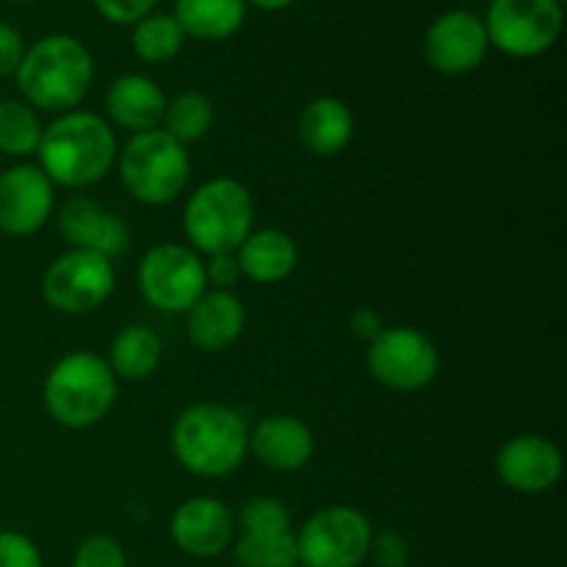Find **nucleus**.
<instances>
[{
  "label": "nucleus",
  "mask_w": 567,
  "mask_h": 567,
  "mask_svg": "<svg viewBox=\"0 0 567 567\" xmlns=\"http://www.w3.org/2000/svg\"><path fill=\"white\" fill-rule=\"evenodd\" d=\"M136 286L150 308L186 316V310L208 291L205 260L188 244H158L138 260Z\"/></svg>",
  "instance_id": "8"
},
{
  "label": "nucleus",
  "mask_w": 567,
  "mask_h": 567,
  "mask_svg": "<svg viewBox=\"0 0 567 567\" xmlns=\"http://www.w3.org/2000/svg\"><path fill=\"white\" fill-rule=\"evenodd\" d=\"M491 42L482 17L452 9L437 17L424 37V59L441 75H465L485 61Z\"/></svg>",
  "instance_id": "13"
},
{
  "label": "nucleus",
  "mask_w": 567,
  "mask_h": 567,
  "mask_svg": "<svg viewBox=\"0 0 567 567\" xmlns=\"http://www.w3.org/2000/svg\"><path fill=\"white\" fill-rule=\"evenodd\" d=\"M183 42H186V33L172 14L150 11L147 17L133 22V53L147 64H164V61L175 59L183 50Z\"/></svg>",
  "instance_id": "26"
},
{
  "label": "nucleus",
  "mask_w": 567,
  "mask_h": 567,
  "mask_svg": "<svg viewBox=\"0 0 567 567\" xmlns=\"http://www.w3.org/2000/svg\"><path fill=\"white\" fill-rule=\"evenodd\" d=\"M11 3H33V0H11Z\"/></svg>",
  "instance_id": "37"
},
{
  "label": "nucleus",
  "mask_w": 567,
  "mask_h": 567,
  "mask_svg": "<svg viewBox=\"0 0 567 567\" xmlns=\"http://www.w3.org/2000/svg\"><path fill=\"white\" fill-rule=\"evenodd\" d=\"M371 537L374 526L363 509L330 504L293 532L297 563L302 567H360L369 559Z\"/></svg>",
  "instance_id": "7"
},
{
  "label": "nucleus",
  "mask_w": 567,
  "mask_h": 567,
  "mask_svg": "<svg viewBox=\"0 0 567 567\" xmlns=\"http://www.w3.org/2000/svg\"><path fill=\"white\" fill-rule=\"evenodd\" d=\"M166 109V94L153 78L142 75V72H127L120 75L105 92V111L109 120L116 127L133 133L155 131L161 127Z\"/></svg>",
  "instance_id": "19"
},
{
  "label": "nucleus",
  "mask_w": 567,
  "mask_h": 567,
  "mask_svg": "<svg viewBox=\"0 0 567 567\" xmlns=\"http://www.w3.org/2000/svg\"><path fill=\"white\" fill-rule=\"evenodd\" d=\"M42 120L25 100H0V155L6 158H31L42 142Z\"/></svg>",
  "instance_id": "25"
},
{
  "label": "nucleus",
  "mask_w": 567,
  "mask_h": 567,
  "mask_svg": "<svg viewBox=\"0 0 567 567\" xmlns=\"http://www.w3.org/2000/svg\"><path fill=\"white\" fill-rule=\"evenodd\" d=\"M169 537L192 559L221 557L236 540V515L221 498L192 496L172 513Z\"/></svg>",
  "instance_id": "14"
},
{
  "label": "nucleus",
  "mask_w": 567,
  "mask_h": 567,
  "mask_svg": "<svg viewBox=\"0 0 567 567\" xmlns=\"http://www.w3.org/2000/svg\"><path fill=\"white\" fill-rule=\"evenodd\" d=\"M161 360H164V341L158 332L147 324H127L111 341L105 363L116 380L142 382L158 371Z\"/></svg>",
  "instance_id": "22"
},
{
  "label": "nucleus",
  "mask_w": 567,
  "mask_h": 567,
  "mask_svg": "<svg viewBox=\"0 0 567 567\" xmlns=\"http://www.w3.org/2000/svg\"><path fill=\"white\" fill-rule=\"evenodd\" d=\"M116 169L125 192L136 203L161 208L186 192L192 177V155L166 131L133 133L116 153Z\"/></svg>",
  "instance_id": "6"
},
{
  "label": "nucleus",
  "mask_w": 567,
  "mask_h": 567,
  "mask_svg": "<svg viewBox=\"0 0 567 567\" xmlns=\"http://www.w3.org/2000/svg\"><path fill=\"white\" fill-rule=\"evenodd\" d=\"M316 437L310 426L297 415L275 413L264 415L255 426H249V454L264 468L277 474L302 471L313 460Z\"/></svg>",
  "instance_id": "16"
},
{
  "label": "nucleus",
  "mask_w": 567,
  "mask_h": 567,
  "mask_svg": "<svg viewBox=\"0 0 567 567\" xmlns=\"http://www.w3.org/2000/svg\"><path fill=\"white\" fill-rule=\"evenodd\" d=\"M59 230L72 249H89L109 260L116 258L131 238L125 219L92 197L66 199L59 210Z\"/></svg>",
  "instance_id": "17"
},
{
  "label": "nucleus",
  "mask_w": 567,
  "mask_h": 567,
  "mask_svg": "<svg viewBox=\"0 0 567 567\" xmlns=\"http://www.w3.org/2000/svg\"><path fill=\"white\" fill-rule=\"evenodd\" d=\"M0 567H44L42 551L22 532L0 529Z\"/></svg>",
  "instance_id": "31"
},
{
  "label": "nucleus",
  "mask_w": 567,
  "mask_h": 567,
  "mask_svg": "<svg viewBox=\"0 0 567 567\" xmlns=\"http://www.w3.org/2000/svg\"><path fill=\"white\" fill-rule=\"evenodd\" d=\"M172 454L194 476L219 480L244 465L249 454V424L230 404L197 402L172 424Z\"/></svg>",
  "instance_id": "3"
},
{
  "label": "nucleus",
  "mask_w": 567,
  "mask_h": 567,
  "mask_svg": "<svg viewBox=\"0 0 567 567\" xmlns=\"http://www.w3.org/2000/svg\"><path fill=\"white\" fill-rule=\"evenodd\" d=\"M410 557H413V548H410L408 537L393 529L374 532L369 546V559L377 567H410Z\"/></svg>",
  "instance_id": "30"
},
{
  "label": "nucleus",
  "mask_w": 567,
  "mask_h": 567,
  "mask_svg": "<svg viewBox=\"0 0 567 567\" xmlns=\"http://www.w3.org/2000/svg\"><path fill=\"white\" fill-rule=\"evenodd\" d=\"M559 3H565V0H559Z\"/></svg>",
  "instance_id": "39"
},
{
  "label": "nucleus",
  "mask_w": 567,
  "mask_h": 567,
  "mask_svg": "<svg viewBox=\"0 0 567 567\" xmlns=\"http://www.w3.org/2000/svg\"><path fill=\"white\" fill-rule=\"evenodd\" d=\"M349 330L358 341L371 343L382 330H385V321L377 313L374 308H358L352 316H349Z\"/></svg>",
  "instance_id": "35"
},
{
  "label": "nucleus",
  "mask_w": 567,
  "mask_h": 567,
  "mask_svg": "<svg viewBox=\"0 0 567 567\" xmlns=\"http://www.w3.org/2000/svg\"><path fill=\"white\" fill-rule=\"evenodd\" d=\"M72 567H127V554L111 535H89L72 554Z\"/></svg>",
  "instance_id": "29"
},
{
  "label": "nucleus",
  "mask_w": 567,
  "mask_h": 567,
  "mask_svg": "<svg viewBox=\"0 0 567 567\" xmlns=\"http://www.w3.org/2000/svg\"><path fill=\"white\" fill-rule=\"evenodd\" d=\"M214 120L216 111L208 94L197 92V89H188V92H181L172 100H166L161 131L169 133L183 147H188V144L208 136V131L214 127Z\"/></svg>",
  "instance_id": "24"
},
{
  "label": "nucleus",
  "mask_w": 567,
  "mask_h": 567,
  "mask_svg": "<svg viewBox=\"0 0 567 567\" xmlns=\"http://www.w3.org/2000/svg\"><path fill=\"white\" fill-rule=\"evenodd\" d=\"M177 25L203 42H221L241 31L247 20V0H175Z\"/></svg>",
  "instance_id": "23"
},
{
  "label": "nucleus",
  "mask_w": 567,
  "mask_h": 567,
  "mask_svg": "<svg viewBox=\"0 0 567 567\" xmlns=\"http://www.w3.org/2000/svg\"><path fill=\"white\" fill-rule=\"evenodd\" d=\"M116 133L109 120L94 111H66L42 131L39 169L61 188H89L103 181L116 164Z\"/></svg>",
  "instance_id": "1"
},
{
  "label": "nucleus",
  "mask_w": 567,
  "mask_h": 567,
  "mask_svg": "<svg viewBox=\"0 0 567 567\" xmlns=\"http://www.w3.org/2000/svg\"><path fill=\"white\" fill-rule=\"evenodd\" d=\"M205 277H208V288H216V291H233L236 282L241 280L236 252L208 255V260H205Z\"/></svg>",
  "instance_id": "33"
},
{
  "label": "nucleus",
  "mask_w": 567,
  "mask_h": 567,
  "mask_svg": "<svg viewBox=\"0 0 567 567\" xmlns=\"http://www.w3.org/2000/svg\"><path fill=\"white\" fill-rule=\"evenodd\" d=\"M247 327V308L233 291L208 288L186 310L188 341L203 352H221L241 338Z\"/></svg>",
  "instance_id": "18"
},
{
  "label": "nucleus",
  "mask_w": 567,
  "mask_h": 567,
  "mask_svg": "<svg viewBox=\"0 0 567 567\" xmlns=\"http://www.w3.org/2000/svg\"><path fill=\"white\" fill-rule=\"evenodd\" d=\"M255 230L252 192L236 177H214L192 192L183 208V233L194 252H236Z\"/></svg>",
  "instance_id": "5"
},
{
  "label": "nucleus",
  "mask_w": 567,
  "mask_h": 567,
  "mask_svg": "<svg viewBox=\"0 0 567 567\" xmlns=\"http://www.w3.org/2000/svg\"><path fill=\"white\" fill-rule=\"evenodd\" d=\"M563 452L557 443L546 435H515L498 449L496 474L509 491L524 496H540L554 491L563 480Z\"/></svg>",
  "instance_id": "15"
},
{
  "label": "nucleus",
  "mask_w": 567,
  "mask_h": 567,
  "mask_svg": "<svg viewBox=\"0 0 567 567\" xmlns=\"http://www.w3.org/2000/svg\"><path fill=\"white\" fill-rule=\"evenodd\" d=\"M22 55H25V39H22V33L11 22L0 20V78H14Z\"/></svg>",
  "instance_id": "34"
},
{
  "label": "nucleus",
  "mask_w": 567,
  "mask_h": 567,
  "mask_svg": "<svg viewBox=\"0 0 567 567\" xmlns=\"http://www.w3.org/2000/svg\"><path fill=\"white\" fill-rule=\"evenodd\" d=\"M55 210V186L37 164L0 172V230L25 238L42 230Z\"/></svg>",
  "instance_id": "12"
},
{
  "label": "nucleus",
  "mask_w": 567,
  "mask_h": 567,
  "mask_svg": "<svg viewBox=\"0 0 567 567\" xmlns=\"http://www.w3.org/2000/svg\"><path fill=\"white\" fill-rule=\"evenodd\" d=\"M236 260L241 277L260 282V286H271V282H282L293 275L299 264V247L288 233L277 230V227H264L244 238L241 247L236 249Z\"/></svg>",
  "instance_id": "20"
},
{
  "label": "nucleus",
  "mask_w": 567,
  "mask_h": 567,
  "mask_svg": "<svg viewBox=\"0 0 567 567\" xmlns=\"http://www.w3.org/2000/svg\"><path fill=\"white\" fill-rule=\"evenodd\" d=\"M114 288V264L89 249H70L59 255L42 277L44 302L66 316L94 313L109 302Z\"/></svg>",
  "instance_id": "11"
},
{
  "label": "nucleus",
  "mask_w": 567,
  "mask_h": 567,
  "mask_svg": "<svg viewBox=\"0 0 567 567\" xmlns=\"http://www.w3.org/2000/svg\"><path fill=\"white\" fill-rule=\"evenodd\" d=\"M100 17H105L114 25H133L142 17H147L155 9L158 0H92Z\"/></svg>",
  "instance_id": "32"
},
{
  "label": "nucleus",
  "mask_w": 567,
  "mask_h": 567,
  "mask_svg": "<svg viewBox=\"0 0 567 567\" xmlns=\"http://www.w3.org/2000/svg\"><path fill=\"white\" fill-rule=\"evenodd\" d=\"M369 374L396 393H415L435 382L441 371V352L424 330L385 327L365 352Z\"/></svg>",
  "instance_id": "10"
},
{
  "label": "nucleus",
  "mask_w": 567,
  "mask_h": 567,
  "mask_svg": "<svg viewBox=\"0 0 567 567\" xmlns=\"http://www.w3.org/2000/svg\"><path fill=\"white\" fill-rule=\"evenodd\" d=\"M247 3L258 6V9L264 11H280V9H288V6H293L297 0H247Z\"/></svg>",
  "instance_id": "36"
},
{
  "label": "nucleus",
  "mask_w": 567,
  "mask_h": 567,
  "mask_svg": "<svg viewBox=\"0 0 567 567\" xmlns=\"http://www.w3.org/2000/svg\"><path fill=\"white\" fill-rule=\"evenodd\" d=\"M238 526L244 535H282L291 529V513L275 496H252L238 513Z\"/></svg>",
  "instance_id": "28"
},
{
  "label": "nucleus",
  "mask_w": 567,
  "mask_h": 567,
  "mask_svg": "<svg viewBox=\"0 0 567 567\" xmlns=\"http://www.w3.org/2000/svg\"><path fill=\"white\" fill-rule=\"evenodd\" d=\"M20 97L31 109L66 114L83 103L94 81V59L81 39L50 33L25 48L14 72Z\"/></svg>",
  "instance_id": "2"
},
{
  "label": "nucleus",
  "mask_w": 567,
  "mask_h": 567,
  "mask_svg": "<svg viewBox=\"0 0 567 567\" xmlns=\"http://www.w3.org/2000/svg\"><path fill=\"white\" fill-rule=\"evenodd\" d=\"M491 48L509 59H535L557 44L565 25L559 0H491L485 14Z\"/></svg>",
  "instance_id": "9"
},
{
  "label": "nucleus",
  "mask_w": 567,
  "mask_h": 567,
  "mask_svg": "<svg viewBox=\"0 0 567 567\" xmlns=\"http://www.w3.org/2000/svg\"><path fill=\"white\" fill-rule=\"evenodd\" d=\"M354 136L352 109L341 97H316L299 116V142L321 158L338 155Z\"/></svg>",
  "instance_id": "21"
},
{
  "label": "nucleus",
  "mask_w": 567,
  "mask_h": 567,
  "mask_svg": "<svg viewBox=\"0 0 567 567\" xmlns=\"http://www.w3.org/2000/svg\"><path fill=\"white\" fill-rule=\"evenodd\" d=\"M120 380L105 358L78 349L53 363L44 377L42 399L50 419L64 430H89L114 408Z\"/></svg>",
  "instance_id": "4"
},
{
  "label": "nucleus",
  "mask_w": 567,
  "mask_h": 567,
  "mask_svg": "<svg viewBox=\"0 0 567 567\" xmlns=\"http://www.w3.org/2000/svg\"><path fill=\"white\" fill-rule=\"evenodd\" d=\"M288 567H302V565H299V563H297V565H288Z\"/></svg>",
  "instance_id": "38"
},
{
  "label": "nucleus",
  "mask_w": 567,
  "mask_h": 567,
  "mask_svg": "<svg viewBox=\"0 0 567 567\" xmlns=\"http://www.w3.org/2000/svg\"><path fill=\"white\" fill-rule=\"evenodd\" d=\"M233 557L238 567H288L297 565L293 532L282 535H238L233 540Z\"/></svg>",
  "instance_id": "27"
}]
</instances>
